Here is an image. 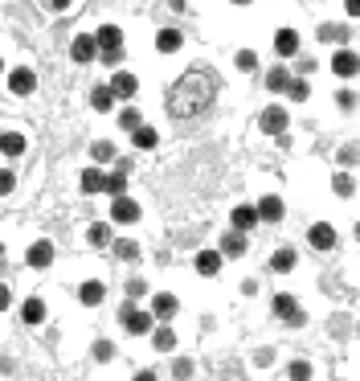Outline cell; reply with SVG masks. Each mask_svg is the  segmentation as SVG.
Segmentation results:
<instances>
[{
  "mask_svg": "<svg viewBox=\"0 0 360 381\" xmlns=\"http://www.w3.org/2000/svg\"><path fill=\"white\" fill-rule=\"evenodd\" d=\"M217 98V78L213 70H201V66H192L176 78V86L168 91L164 98V111H168L172 120H201L209 107H213Z\"/></svg>",
  "mask_w": 360,
  "mask_h": 381,
  "instance_id": "cell-1",
  "label": "cell"
},
{
  "mask_svg": "<svg viewBox=\"0 0 360 381\" xmlns=\"http://www.w3.org/2000/svg\"><path fill=\"white\" fill-rule=\"evenodd\" d=\"M119 320H123V332H127V336H147V332H152V328H156V320H152V311L135 308V304H131V299H127V304H123Z\"/></svg>",
  "mask_w": 360,
  "mask_h": 381,
  "instance_id": "cell-2",
  "label": "cell"
},
{
  "mask_svg": "<svg viewBox=\"0 0 360 381\" xmlns=\"http://www.w3.org/2000/svg\"><path fill=\"white\" fill-rule=\"evenodd\" d=\"M270 311H274L287 328H303V324H307V311L299 308V304H295V295H287V291H279V295H274Z\"/></svg>",
  "mask_w": 360,
  "mask_h": 381,
  "instance_id": "cell-3",
  "label": "cell"
},
{
  "mask_svg": "<svg viewBox=\"0 0 360 381\" xmlns=\"http://www.w3.org/2000/svg\"><path fill=\"white\" fill-rule=\"evenodd\" d=\"M140 205L123 193V197H111V226H131V221H140Z\"/></svg>",
  "mask_w": 360,
  "mask_h": 381,
  "instance_id": "cell-4",
  "label": "cell"
},
{
  "mask_svg": "<svg viewBox=\"0 0 360 381\" xmlns=\"http://www.w3.org/2000/svg\"><path fill=\"white\" fill-rule=\"evenodd\" d=\"M287 123H291V115H287V107H279V103H270L262 115H258V127H262L266 136H283Z\"/></svg>",
  "mask_w": 360,
  "mask_h": 381,
  "instance_id": "cell-5",
  "label": "cell"
},
{
  "mask_svg": "<svg viewBox=\"0 0 360 381\" xmlns=\"http://www.w3.org/2000/svg\"><path fill=\"white\" fill-rule=\"evenodd\" d=\"M70 58L78 62V66H91V62H98V46H95V33H78L70 46Z\"/></svg>",
  "mask_w": 360,
  "mask_h": 381,
  "instance_id": "cell-6",
  "label": "cell"
},
{
  "mask_svg": "<svg viewBox=\"0 0 360 381\" xmlns=\"http://www.w3.org/2000/svg\"><path fill=\"white\" fill-rule=\"evenodd\" d=\"M356 70H360V58H356V49H336L332 53V74L336 78H356Z\"/></svg>",
  "mask_w": 360,
  "mask_h": 381,
  "instance_id": "cell-7",
  "label": "cell"
},
{
  "mask_svg": "<svg viewBox=\"0 0 360 381\" xmlns=\"http://www.w3.org/2000/svg\"><path fill=\"white\" fill-rule=\"evenodd\" d=\"M307 242H312L315 250H332V246L340 242V234H336L332 221H315L312 230H307Z\"/></svg>",
  "mask_w": 360,
  "mask_h": 381,
  "instance_id": "cell-8",
  "label": "cell"
},
{
  "mask_svg": "<svg viewBox=\"0 0 360 381\" xmlns=\"http://www.w3.org/2000/svg\"><path fill=\"white\" fill-rule=\"evenodd\" d=\"M8 91H13V95H33V91H37V74L29 70V66L8 70Z\"/></svg>",
  "mask_w": 360,
  "mask_h": 381,
  "instance_id": "cell-9",
  "label": "cell"
},
{
  "mask_svg": "<svg viewBox=\"0 0 360 381\" xmlns=\"http://www.w3.org/2000/svg\"><path fill=\"white\" fill-rule=\"evenodd\" d=\"M176 311H180V299H176V295H168V291H160V295L152 299V320H156V324H168Z\"/></svg>",
  "mask_w": 360,
  "mask_h": 381,
  "instance_id": "cell-10",
  "label": "cell"
},
{
  "mask_svg": "<svg viewBox=\"0 0 360 381\" xmlns=\"http://www.w3.org/2000/svg\"><path fill=\"white\" fill-rule=\"evenodd\" d=\"M107 86H111V95H115V98H135V91H140V78H135V74H127V70H115Z\"/></svg>",
  "mask_w": 360,
  "mask_h": 381,
  "instance_id": "cell-11",
  "label": "cell"
},
{
  "mask_svg": "<svg viewBox=\"0 0 360 381\" xmlns=\"http://www.w3.org/2000/svg\"><path fill=\"white\" fill-rule=\"evenodd\" d=\"M25 262L33 266V271H46L49 262H53V242L49 238H41V242H33L29 250H25Z\"/></svg>",
  "mask_w": 360,
  "mask_h": 381,
  "instance_id": "cell-12",
  "label": "cell"
},
{
  "mask_svg": "<svg viewBox=\"0 0 360 381\" xmlns=\"http://www.w3.org/2000/svg\"><path fill=\"white\" fill-rule=\"evenodd\" d=\"M254 209H258V221H266V226H279V221H283V214H287V209H283V201H279L274 193H266Z\"/></svg>",
  "mask_w": 360,
  "mask_h": 381,
  "instance_id": "cell-13",
  "label": "cell"
},
{
  "mask_svg": "<svg viewBox=\"0 0 360 381\" xmlns=\"http://www.w3.org/2000/svg\"><path fill=\"white\" fill-rule=\"evenodd\" d=\"M246 250H250V242H246V234H238V230H229V234L221 238V246H217L221 259H246Z\"/></svg>",
  "mask_w": 360,
  "mask_h": 381,
  "instance_id": "cell-14",
  "label": "cell"
},
{
  "mask_svg": "<svg viewBox=\"0 0 360 381\" xmlns=\"http://www.w3.org/2000/svg\"><path fill=\"white\" fill-rule=\"evenodd\" d=\"M107 299V287L98 283V279H86V283H78V304H86V308H98Z\"/></svg>",
  "mask_w": 360,
  "mask_h": 381,
  "instance_id": "cell-15",
  "label": "cell"
},
{
  "mask_svg": "<svg viewBox=\"0 0 360 381\" xmlns=\"http://www.w3.org/2000/svg\"><path fill=\"white\" fill-rule=\"evenodd\" d=\"M180 46H185V33H180L176 25H168V29L156 33V49H160V53H176Z\"/></svg>",
  "mask_w": 360,
  "mask_h": 381,
  "instance_id": "cell-16",
  "label": "cell"
},
{
  "mask_svg": "<svg viewBox=\"0 0 360 381\" xmlns=\"http://www.w3.org/2000/svg\"><path fill=\"white\" fill-rule=\"evenodd\" d=\"M274 53H279V58H295V53H299V33H295V29H279V33H274Z\"/></svg>",
  "mask_w": 360,
  "mask_h": 381,
  "instance_id": "cell-17",
  "label": "cell"
},
{
  "mask_svg": "<svg viewBox=\"0 0 360 381\" xmlns=\"http://www.w3.org/2000/svg\"><path fill=\"white\" fill-rule=\"evenodd\" d=\"M221 254H217V250H196V262H192V266H196V275H205V279H213L217 271H221Z\"/></svg>",
  "mask_w": 360,
  "mask_h": 381,
  "instance_id": "cell-18",
  "label": "cell"
},
{
  "mask_svg": "<svg viewBox=\"0 0 360 381\" xmlns=\"http://www.w3.org/2000/svg\"><path fill=\"white\" fill-rule=\"evenodd\" d=\"M229 221H234V230H238V234H246V230H254V226H258V209H254V205H234Z\"/></svg>",
  "mask_w": 360,
  "mask_h": 381,
  "instance_id": "cell-19",
  "label": "cell"
},
{
  "mask_svg": "<svg viewBox=\"0 0 360 381\" xmlns=\"http://www.w3.org/2000/svg\"><path fill=\"white\" fill-rule=\"evenodd\" d=\"M21 152H25V136H21V131H0V156L17 160Z\"/></svg>",
  "mask_w": 360,
  "mask_h": 381,
  "instance_id": "cell-20",
  "label": "cell"
},
{
  "mask_svg": "<svg viewBox=\"0 0 360 381\" xmlns=\"http://www.w3.org/2000/svg\"><path fill=\"white\" fill-rule=\"evenodd\" d=\"M287 82H291V70L283 66V62H274V70L266 74V91H270V95H283Z\"/></svg>",
  "mask_w": 360,
  "mask_h": 381,
  "instance_id": "cell-21",
  "label": "cell"
},
{
  "mask_svg": "<svg viewBox=\"0 0 360 381\" xmlns=\"http://www.w3.org/2000/svg\"><path fill=\"white\" fill-rule=\"evenodd\" d=\"M111 254L119 262H135L140 259V242H131V238H111Z\"/></svg>",
  "mask_w": 360,
  "mask_h": 381,
  "instance_id": "cell-22",
  "label": "cell"
},
{
  "mask_svg": "<svg viewBox=\"0 0 360 381\" xmlns=\"http://www.w3.org/2000/svg\"><path fill=\"white\" fill-rule=\"evenodd\" d=\"M102 168H82V176H78V185H82V193L86 197H95V193H102Z\"/></svg>",
  "mask_w": 360,
  "mask_h": 381,
  "instance_id": "cell-23",
  "label": "cell"
},
{
  "mask_svg": "<svg viewBox=\"0 0 360 381\" xmlns=\"http://www.w3.org/2000/svg\"><path fill=\"white\" fill-rule=\"evenodd\" d=\"M348 37H352L348 25H319V41H328V46H344Z\"/></svg>",
  "mask_w": 360,
  "mask_h": 381,
  "instance_id": "cell-24",
  "label": "cell"
},
{
  "mask_svg": "<svg viewBox=\"0 0 360 381\" xmlns=\"http://www.w3.org/2000/svg\"><path fill=\"white\" fill-rule=\"evenodd\" d=\"M95 46L98 49H115V46H123V29L119 25H102L95 33Z\"/></svg>",
  "mask_w": 360,
  "mask_h": 381,
  "instance_id": "cell-25",
  "label": "cell"
},
{
  "mask_svg": "<svg viewBox=\"0 0 360 381\" xmlns=\"http://www.w3.org/2000/svg\"><path fill=\"white\" fill-rule=\"evenodd\" d=\"M111 238H115L111 221H95V226L86 230V242H91V246H98V250H102V246H111Z\"/></svg>",
  "mask_w": 360,
  "mask_h": 381,
  "instance_id": "cell-26",
  "label": "cell"
},
{
  "mask_svg": "<svg viewBox=\"0 0 360 381\" xmlns=\"http://www.w3.org/2000/svg\"><path fill=\"white\" fill-rule=\"evenodd\" d=\"M295 259H299V254H295L291 246H279V250L270 254V271H279V275H287V271H295Z\"/></svg>",
  "mask_w": 360,
  "mask_h": 381,
  "instance_id": "cell-27",
  "label": "cell"
},
{
  "mask_svg": "<svg viewBox=\"0 0 360 381\" xmlns=\"http://www.w3.org/2000/svg\"><path fill=\"white\" fill-rule=\"evenodd\" d=\"M152 344H156L160 353H172V349H176V332H172V324H156V328H152Z\"/></svg>",
  "mask_w": 360,
  "mask_h": 381,
  "instance_id": "cell-28",
  "label": "cell"
},
{
  "mask_svg": "<svg viewBox=\"0 0 360 381\" xmlns=\"http://www.w3.org/2000/svg\"><path fill=\"white\" fill-rule=\"evenodd\" d=\"M21 320L25 324H46V304L33 295V299H25L21 304Z\"/></svg>",
  "mask_w": 360,
  "mask_h": 381,
  "instance_id": "cell-29",
  "label": "cell"
},
{
  "mask_svg": "<svg viewBox=\"0 0 360 381\" xmlns=\"http://www.w3.org/2000/svg\"><path fill=\"white\" fill-rule=\"evenodd\" d=\"M91 107H95L98 115H107V111H111V107H115V95H111V86H107V82H102V86H95V91H91Z\"/></svg>",
  "mask_w": 360,
  "mask_h": 381,
  "instance_id": "cell-30",
  "label": "cell"
},
{
  "mask_svg": "<svg viewBox=\"0 0 360 381\" xmlns=\"http://www.w3.org/2000/svg\"><path fill=\"white\" fill-rule=\"evenodd\" d=\"M91 357H95L98 365H107V361L119 357V349H115V340H95V344H91Z\"/></svg>",
  "mask_w": 360,
  "mask_h": 381,
  "instance_id": "cell-31",
  "label": "cell"
},
{
  "mask_svg": "<svg viewBox=\"0 0 360 381\" xmlns=\"http://www.w3.org/2000/svg\"><path fill=\"white\" fill-rule=\"evenodd\" d=\"M123 189H127V172H119V168H115V172H107V176H102V193L123 197Z\"/></svg>",
  "mask_w": 360,
  "mask_h": 381,
  "instance_id": "cell-32",
  "label": "cell"
},
{
  "mask_svg": "<svg viewBox=\"0 0 360 381\" xmlns=\"http://www.w3.org/2000/svg\"><path fill=\"white\" fill-rule=\"evenodd\" d=\"M131 143H135V148H156V143H160V136H156V127L140 123V127L131 131Z\"/></svg>",
  "mask_w": 360,
  "mask_h": 381,
  "instance_id": "cell-33",
  "label": "cell"
},
{
  "mask_svg": "<svg viewBox=\"0 0 360 381\" xmlns=\"http://www.w3.org/2000/svg\"><path fill=\"white\" fill-rule=\"evenodd\" d=\"M332 193H336V197H356V181H352L348 172H336V176H332Z\"/></svg>",
  "mask_w": 360,
  "mask_h": 381,
  "instance_id": "cell-34",
  "label": "cell"
},
{
  "mask_svg": "<svg viewBox=\"0 0 360 381\" xmlns=\"http://www.w3.org/2000/svg\"><path fill=\"white\" fill-rule=\"evenodd\" d=\"M287 98H295V103H307V95H312V86H307V78H291L287 91H283Z\"/></svg>",
  "mask_w": 360,
  "mask_h": 381,
  "instance_id": "cell-35",
  "label": "cell"
},
{
  "mask_svg": "<svg viewBox=\"0 0 360 381\" xmlns=\"http://www.w3.org/2000/svg\"><path fill=\"white\" fill-rule=\"evenodd\" d=\"M91 156H95L98 164H107V160H115L119 152H115V143H111V140H95V143H91Z\"/></svg>",
  "mask_w": 360,
  "mask_h": 381,
  "instance_id": "cell-36",
  "label": "cell"
},
{
  "mask_svg": "<svg viewBox=\"0 0 360 381\" xmlns=\"http://www.w3.org/2000/svg\"><path fill=\"white\" fill-rule=\"evenodd\" d=\"M234 66H238L241 74H254V70H258V53H254V49H238Z\"/></svg>",
  "mask_w": 360,
  "mask_h": 381,
  "instance_id": "cell-37",
  "label": "cell"
},
{
  "mask_svg": "<svg viewBox=\"0 0 360 381\" xmlns=\"http://www.w3.org/2000/svg\"><path fill=\"white\" fill-rule=\"evenodd\" d=\"M140 123H144V120H140V111H135V107H123V111H119V127H123V131H135Z\"/></svg>",
  "mask_w": 360,
  "mask_h": 381,
  "instance_id": "cell-38",
  "label": "cell"
},
{
  "mask_svg": "<svg viewBox=\"0 0 360 381\" xmlns=\"http://www.w3.org/2000/svg\"><path fill=\"white\" fill-rule=\"evenodd\" d=\"M98 62H102V66H111V70H119V62H123V46H115V49H98Z\"/></svg>",
  "mask_w": 360,
  "mask_h": 381,
  "instance_id": "cell-39",
  "label": "cell"
},
{
  "mask_svg": "<svg viewBox=\"0 0 360 381\" xmlns=\"http://www.w3.org/2000/svg\"><path fill=\"white\" fill-rule=\"evenodd\" d=\"M287 377L291 381H312V365H307V361H291Z\"/></svg>",
  "mask_w": 360,
  "mask_h": 381,
  "instance_id": "cell-40",
  "label": "cell"
},
{
  "mask_svg": "<svg viewBox=\"0 0 360 381\" xmlns=\"http://www.w3.org/2000/svg\"><path fill=\"white\" fill-rule=\"evenodd\" d=\"M13 189H17V172H13V168H0V197H8Z\"/></svg>",
  "mask_w": 360,
  "mask_h": 381,
  "instance_id": "cell-41",
  "label": "cell"
},
{
  "mask_svg": "<svg viewBox=\"0 0 360 381\" xmlns=\"http://www.w3.org/2000/svg\"><path fill=\"white\" fill-rule=\"evenodd\" d=\"M144 295H147L144 279H127V299H131V304H135V299H144Z\"/></svg>",
  "mask_w": 360,
  "mask_h": 381,
  "instance_id": "cell-42",
  "label": "cell"
},
{
  "mask_svg": "<svg viewBox=\"0 0 360 381\" xmlns=\"http://www.w3.org/2000/svg\"><path fill=\"white\" fill-rule=\"evenodd\" d=\"M336 103L344 107V111H356V91H340V95H336Z\"/></svg>",
  "mask_w": 360,
  "mask_h": 381,
  "instance_id": "cell-43",
  "label": "cell"
},
{
  "mask_svg": "<svg viewBox=\"0 0 360 381\" xmlns=\"http://www.w3.org/2000/svg\"><path fill=\"white\" fill-rule=\"evenodd\" d=\"M340 164H356V143H344V152H340Z\"/></svg>",
  "mask_w": 360,
  "mask_h": 381,
  "instance_id": "cell-44",
  "label": "cell"
},
{
  "mask_svg": "<svg viewBox=\"0 0 360 381\" xmlns=\"http://www.w3.org/2000/svg\"><path fill=\"white\" fill-rule=\"evenodd\" d=\"M189 373H192V365H189V361H176V365H172V377H180V381H185Z\"/></svg>",
  "mask_w": 360,
  "mask_h": 381,
  "instance_id": "cell-45",
  "label": "cell"
},
{
  "mask_svg": "<svg viewBox=\"0 0 360 381\" xmlns=\"http://www.w3.org/2000/svg\"><path fill=\"white\" fill-rule=\"evenodd\" d=\"M41 4H46L49 13H66V8H70L74 0H41Z\"/></svg>",
  "mask_w": 360,
  "mask_h": 381,
  "instance_id": "cell-46",
  "label": "cell"
},
{
  "mask_svg": "<svg viewBox=\"0 0 360 381\" xmlns=\"http://www.w3.org/2000/svg\"><path fill=\"white\" fill-rule=\"evenodd\" d=\"M270 361H274V349H258V353H254V365H270Z\"/></svg>",
  "mask_w": 360,
  "mask_h": 381,
  "instance_id": "cell-47",
  "label": "cell"
},
{
  "mask_svg": "<svg viewBox=\"0 0 360 381\" xmlns=\"http://www.w3.org/2000/svg\"><path fill=\"white\" fill-rule=\"evenodd\" d=\"M13 308V291H8V283H0V311Z\"/></svg>",
  "mask_w": 360,
  "mask_h": 381,
  "instance_id": "cell-48",
  "label": "cell"
},
{
  "mask_svg": "<svg viewBox=\"0 0 360 381\" xmlns=\"http://www.w3.org/2000/svg\"><path fill=\"white\" fill-rule=\"evenodd\" d=\"M131 381H156V369H140V373H135Z\"/></svg>",
  "mask_w": 360,
  "mask_h": 381,
  "instance_id": "cell-49",
  "label": "cell"
},
{
  "mask_svg": "<svg viewBox=\"0 0 360 381\" xmlns=\"http://www.w3.org/2000/svg\"><path fill=\"white\" fill-rule=\"evenodd\" d=\"M168 8L172 13H185V0H168Z\"/></svg>",
  "mask_w": 360,
  "mask_h": 381,
  "instance_id": "cell-50",
  "label": "cell"
},
{
  "mask_svg": "<svg viewBox=\"0 0 360 381\" xmlns=\"http://www.w3.org/2000/svg\"><path fill=\"white\" fill-rule=\"evenodd\" d=\"M229 4H254V0H229Z\"/></svg>",
  "mask_w": 360,
  "mask_h": 381,
  "instance_id": "cell-51",
  "label": "cell"
},
{
  "mask_svg": "<svg viewBox=\"0 0 360 381\" xmlns=\"http://www.w3.org/2000/svg\"><path fill=\"white\" fill-rule=\"evenodd\" d=\"M0 259H4V242H0Z\"/></svg>",
  "mask_w": 360,
  "mask_h": 381,
  "instance_id": "cell-52",
  "label": "cell"
},
{
  "mask_svg": "<svg viewBox=\"0 0 360 381\" xmlns=\"http://www.w3.org/2000/svg\"><path fill=\"white\" fill-rule=\"evenodd\" d=\"M0 74H4V58H0Z\"/></svg>",
  "mask_w": 360,
  "mask_h": 381,
  "instance_id": "cell-53",
  "label": "cell"
}]
</instances>
